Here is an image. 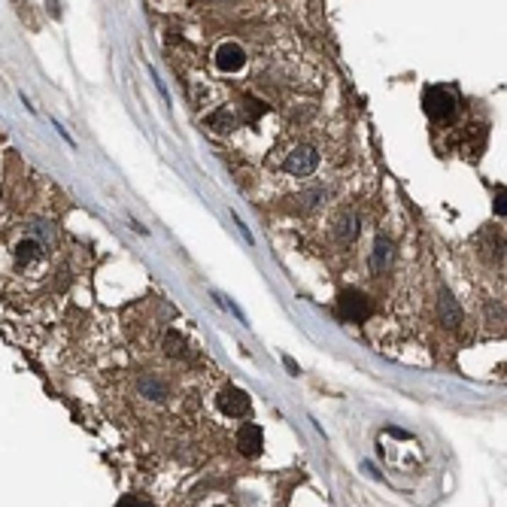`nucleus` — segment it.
<instances>
[{
    "mask_svg": "<svg viewBox=\"0 0 507 507\" xmlns=\"http://www.w3.org/2000/svg\"><path fill=\"white\" fill-rule=\"evenodd\" d=\"M456 106H459V98L447 85H428L423 91V110L431 122H450L456 116Z\"/></svg>",
    "mask_w": 507,
    "mask_h": 507,
    "instance_id": "obj_1",
    "label": "nucleus"
},
{
    "mask_svg": "<svg viewBox=\"0 0 507 507\" xmlns=\"http://www.w3.org/2000/svg\"><path fill=\"white\" fill-rule=\"evenodd\" d=\"M374 313L371 307V298L355 292V289H350V292H340L338 295V316L347 319V322H364Z\"/></svg>",
    "mask_w": 507,
    "mask_h": 507,
    "instance_id": "obj_2",
    "label": "nucleus"
},
{
    "mask_svg": "<svg viewBox=\"0 0 507 507\" xmlns=\"http://www.w3.org/2000/svg\"><path fill=\"white\" fill-rule=\"evenodd\" d=\"M216 404H219V410L225 416H246L252 410L250 395H246L243 389H234V386H228V389L216 398Z\"/></svg>",
    "mask_w": 507,
    "mask_h": 507,
    "instance_id": "obj_3",
    "label": "nucleus"
},
{
    "mask_svg": "<svg viewBox=\"0 0 507 507\" xmlns=\"http://www.w3.org/2000/svg\"><path fill=\"white\" fill-rule=\"evenodd\" d=\"M316 165H319V155H316V149H313V146H298L286 158V170H289V174H295V177L313 174Z\"/></svg>",
    "mask_w": 507,
    "mask_h": 507,
    "instance_id": "obj_4",
    "label": "nucleus"
},
{
    "mask_svg": "<svg viewBox=\"0 0 507 507\" xmlns=\"http://www.w3.org/2000/svg\"><path fill=\"white\" fill-rule=\"evenodd\" d=\"M243 64H246V52L237 46V43H222V46L216 49V67L222 73H234V70H240Z\"/></svg>",
    "mask_w": 507,
    "mask_h": 507,
    "instance_id": "obj_5",
    "label": "nucleus"
},
{
    "mask_svg": "<svg viewBox=\"0 0 507 507\" xmlns=\"http://www.w3.org/2000/svg\"><path fill=\"white\" fill-rule=\"evenodd\" d=\"M262 444H264V435L258 425H243L237 431V450L243 452V456H255V452H262Z\"/></svg>",
    "mask_w": 507,
    "mask_h": 507,
    "instance_id": "obj_6",
    "label": "nucleus"
},
{
    "mask_svg": "<svg viewBox=\"0 0 507 507\" xmlns=\"http://www.w3.org/2000/svg\"><path fill=\"white\" fill-rule=\"evenodd\" d=\"M389 264H392V240H389V237H377L374 258H371L374 274H386V271H389Z\"/></svg>",
    "mask_w": 507,
    "mask_h": 507,
    "instance_id": "obj_7",
    "label": "nucleus"
},
{
    "mask_svg": "<svg viewBox=\"0 0 507 507\" xmlns=\"http://www.w3.org/2000/svg\"><path fill=\"white\" fill-rule=\"evenodd\" d=\"M334 234H338V240H343V243H350L352 237H359V216H355L352 210L340 213L338 222H334Z\"/></svg>",
    "mask_w": 507,
    "mask_h": 507,
    "instance_id": "obj_8",
    "label": "nucleus"
},
{
    "mask_svg": "<svg viewBox=\"0 0 507 507\" xmlns=\"http://www.w3.org/2000/svg\"><path fill=\"white\" fill-rule=\"evenodd\" d=\"M440 316H444V325H450V328H456L459 322H462V310H459L456 298H452L447 289L440 292Z\"/></svg>",
    "mask_w": 507,
    "mask_h": 507,
    "instance_id": "obj_9",
    "label": "nucleus"
},
{
    "mask_svg": "<svg viewBox=\"0 0 507 507\" xmlns=\"http://www.w3.org/2000/svg\"><path fill=\"white\" fill-rule=\"evenodd\" d=\"M207 125L213 128V131H219V134H231V131H234V125H237L234 110H219L216 116L207 118Z\"/></svg>",
    "mask_w": 507,
    "mask_h": 507,
    "instance_id": "obj_10",
    "label": "nucleus"
},
{
    "mask_svg": "<svg viewBox=\"0 0 507 507\" xmlns=\"http://www.w3.org/2000/svg\"><path fill=\"white\" fill-rule=\"evenodd\" d=\"M37 255H43L37 240H18L16 243V264H28V262H34Z\"/></svg>",
    "mask_w": 507,
    "mask_h": 507,
    "instance_id": "obj_11",
    "label": "nucleus"
},
{
    "mask_svg": "<svg viewBox=\"0 0 507 507\" xmlns=\"http://www.w3.org/2000/svg\"><path fill=\"white\" fill-rule=\"evenodd\" d=\"M210 295H213L216 301H219V304H222L225 310H228V313H234V316H237V319H240V322H246V316H243V310H240V307H237V304H234V301H228V298H225L222 292H210Z\"/></svg>",
    "mask_w": 507,
    "mask_h": 507,
    "instance_id": "obj_12",
    "label": "nucleus"
},
{
    "mask_svg": "<svg viewBox=\"0 0 507 507\" xmlns=\"http://www.w3.org/2000/svg\"><path fill=\"white\" fill-rule=\"evenodd\" d=\"M167 352L174 355V359L186 352V347H182V340H179V334H177V331H170V334H167Z\"/></svg>",
    "mask_w": 507,
    "mask_h": 507,
    "instance_id": "obj_13",
    "label": "nucleus"
},
{
    "mask_svg": "<svg viewBox=\"0 0 507 507\" xmlns=\"http://www.w3.org/2000/svg\"><path fill=\"white\" fill-rule=\"evenodd\" d=\"M116 507H152V504H149L146 498H140V495H125V498L118 501Z\"/></svg>",
    "mask_w": 507,
    "mask_h": 507,
    "instance_id": "obj_14",
    "label": "nucleus"
},
{
    "mask_svg": "<svg viewBox=\"0 0 507 507\" xmlns=\"http://www.w3.org/2000/svg\"><path fill=\"white\" fill-rule=\"evenodd\" d=\"M492 210H495V216H504V213H507V207H504V189L498 191V195H495V207H492Z\"/></svg>",
    "mask_w": 507,
    "mask_h": 507,
    "instance_id": "obj_15",
    "label": "nucleus"
},
{
    "mask_svg": "<svg viewBox=\"0 0 507 507\" xmlns=\"http://www.w3.org/2000/svg\"><path fill=\"white\" fill-rule=\"evenodd\" d=\"M234 225H237V228H240V234H243V240H246V243H252V234H250V228H246V225L240 222V216H234Z\"/></svg>",
    "mask_w": 507,
    "mask_h": 507,
    "instance_id": "obj_16",
    "label": "nucleus"
}]
</instances>
